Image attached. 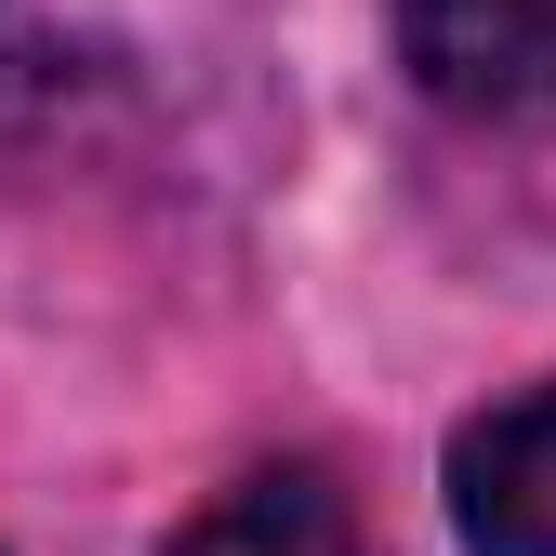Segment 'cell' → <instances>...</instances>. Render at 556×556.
I'll return each mask as SVG.
<instances>
[{"label":"cell","mask_w":556,"mask_h":556,"mask_svg":"<svg viewBox=\"0 0 556 556\" xmlns=\"http://www.w3.org/2000/svg\"><path fill=\"white\" fill-rule=\"evenodd\" d=\"M397 66L451 119H556V0H397Z\"/></svg>","instance_id":"obj_1"},{"label":"cell","mask_w":556,"mask_h":556,"mask_svg":"<svg viewBox=\"0 0 556 556\" xmlns=\"http://www.w3.org/2000/svg\"><path fill=\"white\" fill-rule=\"evenodd\" d=\"M438 504H451L464 556H556V371L451 425Z\"/></svg>","instance_id":"obj_2"},{"label":"cell","mask_w":556,"mask_h":556,"mask_svg":"<svg viewBox=\"0 0 556 556\" xmlns=\"http://www.w3.org/2000/svg\"><path fill=\"white\" fill-rule=\"evenodd\" d=\"M160 556H371V530H358V491L331 464H252Z\"/></svg>","instance_id":"obj_3"},{"label":"cell","mask_w":556,"mask_h":556,"mask_svg":"<svg viewBox=\"0 0 556 556\" xmlns=\"http://www.w3.org/2000/svg\"><path fill=\"white\" fill-rule=\"evenodd\" d=\"M93 93H106V53L66 40L53 14H27V0H0V160L53 147V132L80 119Z\"/></svg>","instance_id":"obj_4"}]
</instances>
